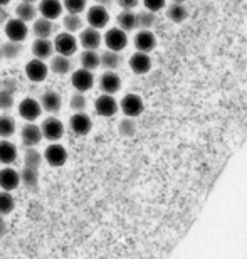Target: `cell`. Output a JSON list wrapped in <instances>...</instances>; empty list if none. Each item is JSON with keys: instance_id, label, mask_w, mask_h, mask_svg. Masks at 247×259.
Here are the masks:
<instances>
[{"instance_id": "cell-46", "label": "cell", "mask_w": 247, "mask_h": 259, "mask_svg": "<svg viewBox=\"0 0 247 259\" xmlns=\"http://www.w3.org/2000/svg\"><path fill=\"white\" fill-rule=\"evenodd\" d=\"M94 2H96V4H100V5H103V7H111L115 0H94Z\"/></svg>"}, {"instance_id": "cell-31", "label": "cell", "mask_w": 247, "mask_h": 259, "mask_svg": "<svg viewBox=\"0 0 247 259\" xmlns=\"http://www.w3.org/2000/svg\"><path fill=\"white\" fill-rule=\"evenodd\" d=\"M15 209V197L10 190H0V215H7Z\"/></svg>"}, {"instance_id": "cell-14", "label": "cell", "mask_w": 247, "mask_h": 259, "mask_svg": "<svg viewBox=\"0 0 247 259\" xmlns=\"http://www.w3.org/2000/svg\"><path fill=\"white\" fill-rule=\"evenodd\" d=\"M100 90L108 95H115L121 90V77L116 71L106 69L100 77Z\"/></svg>"}, {"instance_id": "cell-10", "label": "cell", "mask_w": 247, "mask_h": 259, "mask_svg": "<svg viewBox=\"0 0 247 259\" xmlns=\"http://www.w3.org/2000/svg\"><path fill=\"white\" fill-rule=\"evenodd\" d=\"M92 121L91 116L86 115V111H78L69 118V130L78 137H86L91 132Z\"/></svg>"}, {"instance_id": "cell-19", "label": "cell", "mask_w": 247, "mask_h": 259, "mask_svg": "<svg viewBox=\"0 0 247 259\" xmlns=\"http://www.w3.org/2000/svg\"><path fill=\"white\" fill-rule=\"evenodd\" d=\"M73 59L71 56H64V54H56L51 56V63H49V71H53L54 74L64 76L68 74L69 71H73Z\"/></svg>"}, {"instance_id": "cell-20", "label": "cell", "mask_w": 247, "mask_h": 259, "mask_svg": "<svg viewBox=\"0 0 247 259\" xmlns=\"http://www.w3.org/2000/svg\"><path fill=\"white\" fill-rule=\"evenodd\" d=\"M130 67L131 71L135 72V74H146V72H150L152 69V58L148 56V53H141V51H138L130 58Z\"/></svg>"}, {"instance_id": "cell-45", "label": "cell", "mask_w": 247, "mask_h": 259, "mask_svg": "<svg viewBox=\"0 0 247 259\" xmlns=\"http://www.w3.org/2000/svg\"><path fill=\"white\" fill-rule=\"evenodd\" d=\"M9 19V14H7V10H5L4 5H0V24L5 22V20Z\"/></svg>"}, {"instance_id": "cell-15", "label": "cell", "mask_w": 247, "mask_h": 259, "mask_svg": "<svg viewBox=\"0 0 247 259\" xmlns=\"http://www.w3.org/2000/svg\"><path fill=\"white\" fill-rule=\"evenodd\" d=\"M133 42H135L136 51H141V53H152L157 48V37L150 29H141L140 32H136Z\"/></svg>"}, {"instance_id": "cell-50", "label": "cell", "mask_w": 247, "mask_h": 259, "mask_svg": "<svg viewBox=\"0 0 247 259\" xmlns=\"http://www.w3.org/2000/svg\"><path fill=\"white\" fill-rule=\"evenodd\" d=\"M0 61H2V54H0Z\"/></svg>"}, {"instance_id": "cell-22", "label": "cell", "mask_w": 247, "mask_h": 259, "mask_svg": "<svg viewBox=\"0 0 247 259\" xmlns=\"http://www.w3.org/2000/svg\"><path fill=\"white\" fill-rule=\"evenodd\" d=\"M32 54L37 59H51V56L54 54V44L49 39H40L37 37L32 44Z\"/></svg>"}, {"instance_id": "cell-41", "label": "cell", "mask_w": 247, "mask_h": 259, "mask_svg": "<svg viewBox=\"0 0 247 259\" xmlns=\"http://www.w3.org/2000/svg\"><path fill=\"white\" fill-rule=\"evenodd\" d=\"M143 5H145L146 10H152V12H160L165 5H167V0H143Z\"/></svg>"}, {"instance_id": "cell-37", "label": "cell", "mask_w": 247, "mask_h": 259, "mask_svg": "<svg viewBox=\"0 0 247 259\" xmlns=\"http://www.w3.org/2000/svg\"><path fill=\"white\" fill-rule=\"evenodd\" d=\"M69 106H71V110H73L74 113H78V111H86L87 100H86L84 93L76 91L74 95L71 96V100H69Z\"/></svg>"}, {"instance_id": "cell-23", "label": "cell", "mask_w": 247, "mask_h": 259, "mask_svg": "<svg viewBox=\"0 0 247 259\" xmlns=\"http://www.w3.org/2000/svg\"><path fill=\"white\" fill-rule=\"evenodd\" d=\"M17 160V147L9 138L0 140V163L12 165Z\"/></svg>"}, {"instance_id": "cell-33", "label": "cell", "mask_w": 247, "mask_h": 259, "mask_svg": "<svg viewBox=\"0 0 247 259\" xmlns=\"http://www.w3.org/2000/svg\"><path fill=\"white\" fill-rule=\"evenodd\" d=\"M63 25L68 32H78V30L82 29V19L79 17V14H73V12H68L64 15L63 19Z\"/></svg>"}, {"instance_id": "cell-48", "label": "cell", "mask_w": 247, "mask_h": 259, "mask_svg": "<svg viewBox=\"0 0 247 259\" xmlns=\"http://www.w3.org/2000/svg\"><path fill=\"white\" fill-rule=\"evenodd\" d=\"M172 2H180V4H183L185 0H172Z\"/></svg>"}, {"instance_id": "cell-47", "label": "cell", "mask_w": 247, "mask_h": 259, "mask_svg": "<svg viewBox=\"0 0 247 259\" xmlns=\"http://www.w3.org/2000/svg\"><path fill=\"white\" fill-rule=\"evenodd\" d=\"M10 4V0H0V5H4V7H5V5H9Z\"/></svg>"}, {"instance_id": "cell-5", "label": "cell", "mask_w": 247, "mask_h": 259, "mask_svg": "<svg viewBox=\"0 0 247 259\" xmlns=\"http://www.w3.org/2000/svg\"><path fill=\"white\" fill-rule=\"evenodd\" d=\"M120 110V103L115 100L113 95H101L97 100L94 101V111L96 115H100L101 118H113Z\"/></svg>"}, {"instance_id": "cell-24", "label": "cell", "mask_w": 247, "mask_h": 259, "mask_svg": "<svg viewBox=\"0 0 247 259\" xmlns=\"http://www.w3.org/2000/svg\"><path fill=\"white\" fill-rule=\"evenodd\" d=\"M32 32H34L35 37L49 39L51 35L54 34V20H49V19H45V17L34 19Z\"/></svg>"}, {"instance_id": "cell-3", "label": "cell", "mask_w": 247, "mask_h": 259, "mask_svg": "<svg viewBox=\"0 0 247 259\" xmlns=\"http://www.w3.org/2000/svg\"><path fill=\"white\" fill-rule=\"evenodd\" d=\"M40 130H42V138H45L47 142H59L66 132L64 123L56 116L45 118L42 125H40Z\"/></svg>"}, {"instance_id": "cell-32", "label": "cell", "mask_w": 247, "mask_h": 259, "mask_svg": "<svg viewBox=\"0 0 247 259\" xmlns=\"http://www.w3.org/2000/svg\"><path fill=\"white\" fill-rule=\"evenodd\" d=\"M81 66L86 67V69H96L97 66H100V54L96 53V51L92 49H84V53L81 54Z\"/></svg>"}, {"instance_id": "cell-6", "label": "cell", "mask_w": 247, "mask_h": 259, "mask_svg": "<svg viewBox=\"0 0 247 259\" xmlns=\"http://www.w3.org/2000/svg\"><path fill=\"white\" fill-rule=\"evenodd\" d=\"M53 44H54V49L58 51V54L73 56L76 51H78V39L74 37L73 32H68V30L56 35Z\"/></svg>"}, {"instance_id": "cell-17", "label": "cell", "mask_w": 247, "mask_h": 259, "mask_svg": "<svg viewBox=\"0 0 247 259\" xmlns=\"http://www.w3.org/2000/svg\"><path fill=\"white\" fill-rule=\"evenodd\" d=\"M79 42L84 49L96 51L103 42V35L100 34V29H94V27H91V25L86 29H81Z\"/></svg>"}, {"instance_id": "cell-4", "label": "cell", "mask_w": 247, "mask_h": 259, "mask_svg": "<svg viewBox=\"0 0 247 259\" xmlns=\"http://www.w3.org/2000/svg\"><path fill=\"white\" fill-rule=\"evenodd\" d=\"M103 40H105L108 49L121 53V51L126 49V46H128V34H126V30H123L120 27H111L106 30Z\"/></svg>"}, {"instance_id": "cell-35", "label": "cell", "mask_w": 247, "mask_h": 259, "mask_svg": "<svg viewBox=\"0 0 247 259\" xmlns=\"http://www.w3.org/2000/svg\"><path fill=\"white\" fill-rule=\"evenodd\" d=\"M15 133V120L10 115H0V138H10Z\"/></svg>"}, {"instance_id": "cell-38", "label": "cell", "mask_w": 247, "mask_h": 259, "mask_svg": "<svg viewBox=\"0 0 247 259\" xmlns=\"http://www.w3.org/2000/svg\"><path fill=\"white\" fill-rule=\"evenodd\" d=\"M14 95H15V93L0 88V110L7 111V110H10V108L14 106V103H15Z\"/></svg>"}, {"instance_id": "cell-11", "label": "cell", "mask_w": 247, "mask_h": 259, "mask_svg": "<svg viewBox=\"0 0 247 259\" xmlns=\"http://www.w3.org/2000/svg\"><path fill=\"white\" fill-rule=\"evenodd\" d=\"M47 74H49V66L42 59L34 58L25 64V76L29 77V81L42 82L47 77Z\"/></svg>"}, {"instance_id": "cell-36", "label": "cell", "mask_w": 247, "mask_h": 259, "mask_svg": "<svg viewBox=\"0 0 247 259\" xmlns=\"http://www.w3.org/2000/svg\"><path fill=\"white\" fill-rule=\"evenodd\" d=\"M136 20L140 29H152L157 24V15L152 10H143V12L136 14Z\"/></svg>"}, {"instance_id": "cell-21", "label": "cell", "mask_w": 247, "mask_h": 259, "mask_svg": "<svg viewBox=\"0 0 247 259\" xmlns=\"http://www.w3.org/2000/svg\"><path fill=\"white\" fill-rule=\"evenodd\" d=\"M19 184H20V177H19V172L15 168L12 167H5L0 170V189H4V190H15L19 187Z\"/></svg>"}, {"instance_id": "cell-27", "label": "cell", "mask_w": 247, "mask_h": 259, "mask_svg": "<svg viewBox=\"0 0 247 259\" xmlns=\"http://www.w3.org/2000/svg\"><path fill=\"white\" fill-rule=\"evenodd\" d=\"M167 17L175 24H182L188 19V9L180 2H172L167 9Z\"/></svg>"}, {"instance_id": "cell-18", "label": "cell", "mask_w": 247, "mask_h": 259, "mask_svg": "<svg viewBox=\"0 0 247 259\" xmlns=\"http://www.w3.org/2000/svg\"><path fill=\"white\" fill-rule=\"evenodd\" d=\"M37 10L42 17L49 19V20H56L61 17L64 7H63V2H61V0H40Z\"/></svg>"}, {"instance_id": "cell-16", "label": "cell", "mask_w": 247, "mask_h": 259, "mask_svg": "<svg viewBox=\"0 0 247 259\" xmlns=\"http://www.w3.org/2000/svg\"><path fill=\"white\" fill-rule=\"evenodd\" d=\"M40 106H42L44 111L51 113V115H58L63 108V98L58 91H45L42 96H40Z\"/></svg>"}, {"instance_id": "cell-26", "label": "cell", "mask_w": 247, "mask_h": 259, "mask_svg": "<svg viewBox=\"0 0 247 259\" xmlns=\"http://www.w3.org/2000/svg\"><path fill=\"white\" fill-rule=\"evenodd\" d=\"M116 22H118V27L123 29V30H135L138 27V20H136V14L133 12L130 9H123L116 17Z\"/></svg>"}, {"instance_id": "cell-39", "label": "cell", "mask_w": 247, "mask_h": 259, "mask_svg": "<svg viewBox=\"0 0 247 259\" xmlns=\"http://www.w3.org/2000/svg\"><path fill=\"white\" fill-rule=\"evenodd\" d=\"M86 5L87 0H63V7L73 14H81L86 9Z\"/></svg>"}, {"instance_id": "cell-25", "label": "cell", "mask_w": 247, "mask_h": 259, "mask_svg": "<svg viewBox=\"0 0 247 259\" xmlns=\"http://www.w3.org/2000/svg\"><path fill=\"white\" fill-rule=\"evenodd\" d=\"M37 7L34 5V2H25L22 0L17 7H15V17H19L24 22H32L34 19H37Z\"/></svg>"}, {"instance_id": "cell-34", "label": "cell", "mask_w": 247, "mask_h": 259, "mask_svg": "<svg viewBox=\"0 0 247 259\" xmlns=\"http://www.w3.org/2000/svg\"><path fill=\"white\" fill-rule=\"evenodd\" d=\"M24 165L32 168H39L42 165V155H40L34 147H27L24 153Z\"/></svg>"}, {"instance_id": "cell-2", "label": "cell", "mask_w": 247, "mask_h": 259, "mask_svg": "<svg viewBox=\"0 0 247 259\" xmlns=\"http://www.w3.org/2000/svg\"><path fill=\"white\" fill-rule=\"evenodd\" d=\"M4 32H5V35H7V39H9V40H15V42H22V40H25V37H27V34H29L27 22L20 20L19 17L7 19V20H5Z\"/></svg>"}, {"instance_id": "cell-30", "label": "cell", "mask_w": 247, "mask_h": 259, "mask_svg": "<svg viewBox=\"0 0 247 259\" xmlns=\"http://www.w3.org/2000/svg\"><path fill=\"white\" fill-rule=\"evenodd\" d=\"M22 42H15V40H5L0 46V54H2L4 59H17L22 54Z\"/></svg>"}, {"instance_id": "cell-42", "label": "cell", "mask_w": 247, "mask_h": 259, "mask_svg": "<svg viewBox=\"0 0 247 259\" xmlns=\"http://www.w3.org/2000/svg\"><path fill=\"white\" fill-rule=\"evenodd\" d=\"M0 88L15 93V91H17V81H15L14 77H7V79H4L2 82H0Z\"/></svg>"}, {"instance_id": "cell-49", "label": "cell", "mask_w": 247, "mask_h": 259, "mask_svg": "<svg viewBox=\"0 0 247 259\" xmlns=\"http://www.w3.org/2000/svg\"><path fill=\"white\" fill-rule=\"evenodd\" d=\"M25 2H35V0H25Z\"/></svg>"}, {"instance_id": "cell-12", "label": "cell", "mask_w": 247, "mask_h": 259, "mask_svg": "<svg viewBox=\"0 0 247 259\" xmlns=\"http://www.w3.org/2000/svg\"><path fill=\"white\" fill-rule=\"evenodd\" d=\"M120 110L128 118H138L145 110V105H143V100L138 95H126L120 103Z\"/></svg>"}, {"instance_id": "cell-7", "label": "cell", "mask_w": 247, "mask_h": 259, "mask_svg": "<svg viewBox=\"0 0 247 259\" xmlns=\"http://www.w3.org/2000/svg\"><path fill=\"white\" fill-rule=\"evenodd\" d=\"M17 110H19V116L22 118V120L35 121L40 116V113H42V106H40V103L35 100V98L27 96L19 103Z\"/></svg>"}, {"instance_id": "cell-9", "label": "cell", "mask_w": 247, "mask_h": 259, "mask_svg": "<svg viewBox=\"0 0 247 259\" xmlns=\"http://www.w3.org/2000/svg\"><path fill=\"white\" fill-rule=\"evenodd\" d=\"M86 20H87V24L94 29L106 27L108 22H110V12H108V7H103V5H100V4H94L92 7L87 9Z\"/></svg>"}, {"instance_id": "cell-51", "label": "cell", "mask_w": 247, "mask_h": 259, "mask_svg": "<svg viewBox=\"0 0 247 259\" xmlns=\"http://www.w3.org/2000/svg\"><path fill=\"white\" fill-rule=\"evenodd\" d=\"M0 82H2V79H0Z\"/></svg>"}, {"instance_id": "cell-13", "label": "cell", "mask_w": 247, "mask_h": 259, "mask_svg": "<svg viewBox=\"0 0 247 259\" xmlns=\"http://www.w3.org/2000/svg\"><path fill=\"white\" fill-rule=\"evenodd\" d=\"M20 140H22L25 147H35V145L42 142V130L34 121H27L20 128Z\"/></svg>"}, {"instance_id": "cell-29", "label": "cell", "mask_w": 247, "mask_h": 259, "mask_svg": "<svg viewBox=\"0 0 247 259\" xmlns=\"http://www.w3.org/2000/svg\"><path fill=\"white\" fill-rule=\"evenodd\" d=\"M20 184H24L27 189H35L39 184V168H32L24 165V168L19 172Z\"/></svg>"}, {"instance_id": "cell-8", "label": "cell", "mask_w": 247, "mask_h": 259, "mask_svg": "<svg viewBox=\"0 0 247 259\" xmlns=\"http://www.w3.org/2000/svg\"><path fill=\"white\" fill-rule=\"evenodd\" d=\"M71 84L76 91L86 93L89 91L92 86H94V74H92L91 69H86V67H79V69L73 71V76H71Z\"/></svg>"}, {"instance_id": "cell-43", "label": "cell", "mask_w": 247, "mask_h": 259, "mask_svg": "<svg viewBox=\"0 0 247 259\" xmlns=\"http://www.w3.org/2000/svg\"><path fill=\"white\" fill-rule=\"evenodd\" d=\"M118 2V5H120L121 9H130V10H133L138 5V2L140 0H116Z\"/></svg>"}, {"instance_id": "cell-40", "label": "cell", "mask_w": 247, "mask_h": 259, "mask_svg": "<svg viewBox=\"0 0 247 259\" xmlns=\"http://www.w3.org/2000/svg\"><path fill=\"white\" fill-rule=\"evenodd\" d=\"M118 130H120V133L123 135V137H133V135L136 133V123L133 121V118L126 116L125 120H121Z\"/></svg>"}, {"instance_id": "cell-1", "label": "cell", "mask_w": 247, "mask_h": 259, "mask_svg": "<svg viewBox=\"0 0 247 259\" xmlns=\"http://www.w3.org/2000/svg\"><path fill=\"white\" fill-rule=\"evenodd\" d=\"M68 150H66V147H63L61 143L58 142H51V145L47 148L44 150V160L47 162L51 167H63V165H66V162H68Z\"/></svg>"}, {"instance_id": "cell-44", "label": "cell", "mask_w": 247, "mask_h": 259, "mask_svg": "<svg viewBox=\"0 0 247 259\" xmlns=\"http://www.w3.org/2000/svg\"><path fill=\"white\" fill-rule=\"evenodd\" d=\"M9 231V226H7V221L4 219V215H0V237H4L7 234Z\"/></svg>"}, {"instance_id": "cell-28", "label": "cell", "mask_w": 247, "mask_h": 259, "mask_svg": "<svg viewBox=\"0 0 247 259\" xmlns=\"http://www.w3.org/2000/svg\"><path fill=\"white\" fill-rule=\"evenodd\" d=\"M121 63H123L121 54H120V53H116V51L108 49V51H105L103 54H100V66H103L105 69L116 71L118 67L121 66Z\"/></svg>"}]
</instances>
